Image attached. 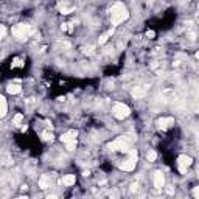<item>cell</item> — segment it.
<instances>
[{"instance_id": "cell-1", "label": "cell", "mask_w": 199, "mask_h": 199, "mask_svg": "<svg viewBox=\"0 0 199 199\" xmlns=\"http://www.w3.org/2000/svg\"><path fill=\"white\" fill-rule=\"evenodd\" d=\"M128 17H129V13H128V10H126V7L123 3H115L112 7V10H111V22H112L114 27L120 25Z\"/></svg>"}, {"instance_id": "cell-3", "label": "cell", "mask_w": 199, "mask_h": 199, "mask_svg": "<svg viewBox=\"0 0 199 199\" xmlns=\"http://www.w3.org/2000/svg\"><path fill=\"white\" fill-rule=\"evenodd\" d=\"M112 114H114L115 118L125 120V118L131 114V109H129V106H126L125 103H115V104H114V109H112Z\"/></svg>"}, {"instance_id": "cell-10", "label": "cell", "mask_w": 199, "mask_h": 199, "mask_svg": "<svg viewBox=\"0 0 199 199\" xmlns=\"http://www.w3.org/2000/svg\"><path fill=\"white\" fill-rule=\"evenodd\" d=\"M145 93H146V89L142 87V86H137V87L132 89V96L134 98H142V96H145Z\"/></svg>"}, {"instance_id": "cell-6", "label": "cell", "mask_w": 199, "mask_h": 199, "mask_svg": "<svg viewBox=\"0 0 199 199\" xmlns=\"http://www.w3.org/2000/svg\"><path fill=\"white\" fill-rule=\"evenodd\" d=\"M177 163H179V166H180V171L184 173L185 168L190 166V165L193 163V159L188 157V156H179V157H177Z\"/></svg>"}, {"instance_id": "cell-14", "label": "cell", "mask_w": 199, "mask_h": 199, "mask_svg": "<svg viewBox=\"0 0 199 199\" xmlns=\"http://www.w3.org/2000/svg\"><path fill=\"white\" fill-rule=\"evenodd\" d=\"M7 90H8L10 93H13V95H16V93H19V92L22 90V87H20L19 84H10V86L7 87Z\"/></svg>"}, {"instance_id": "cell-24", "label": "cell", "mask_w": 199, "mask_h": 199, "mask_svg": "<svg viewBox=\"0 0 199 199\" xmlns=\"http://www.w3.org/2000/svg\"><path fill=\"white\" fill-rule=\"evenodd\" d=\"M92 50H93V48H92V47H87V48H86V50H84V51H86V53H87V55H92Z\"/></svg>"}, {"instance_id": "cell-19", "label": "cell", "mask_w": 199, "mask_h": 199, "mask_svg": "<svg viewBox=\"0 0 199 199\" xmlns=\"http://www.w3.org/2000/svg\"><path fill=\"white\" fill-rule=\"evenodd\" d=\"M75 146H76V140H73V142H69V143H67V149H69V151H73V149H75Z\"/></svg>"}, {"instance_id": "cell-5", "label": "cell", "mask_w": 199, "mask_h": 199, "mask_svg": "<svg viewBox=\"0 0 199 199\" xmlns=\"http://www.w3.org/2000/svg\"><path fill=\"white\" fill-rule=\"evenodd\" d=\"M137 159H139L137 151H135V149H131V151H129V159H128L125 163H122L120 168H122L123 171H132V170L135 168V165H137Z\"/></svg>"}, {"instance_id": "cell-21", "label": "cell", "mask_w": 199, "mask_h": 199, "mask_svg": "<svg viewBox=\"0 0 199 199\" xmlns=\"http://www.w3.org/2000/svg\"><path fill=\"white\" fill-rule=\"evenodd\" d=\"M146 36H148V38H149V39H153V38H154V36H156V33H154V31H153V30H148V31H146Z\"/></svg>"}, {"instance_id": "cell-12", "label": "cell", "mask_w": 199, "mask_h": 199, "mask_svg": "<svg viewBox=\"0 0 199 199\" xmlns=\"http://www.w3.org/2000/svg\"><path fill=\"white\" fill-rule=\"evenodd\" d=\"M75 182H76L75 174H67V176L62 177V184H64V185H73Z\"/></svg>"}, {"instance_id": "cell-4", "label": "cell", "mask_w": 199, "mask_h": 199, "mask_svg": "<svg viewBox=\"0 0 199 199\" xmlns=\"http://www.w3.org/2000/svg\"><path fill=\"white\" fill-rule=\"evenodd\" d=\"M112 151H129V140L125 137V135H122V137H118L117 140H114L112 143H111V146H109Z\"/></svg>"}, {"instance_id": "cell-16", "label": "cell", "mask_w": 199, "mask_h": 199, "mask_svg": "<svg viewBox=\"0 0 199 199\" xmlns=\"http://www.w3.org/2000/svg\"><path fill=\"white\" fill-rule=\"evenodd\" d=\"M112 33H114V30H111V31H108L106 34H103L101 38H100V44H104V42H106V41L109 39V36H111Z\"/></svg>"}, {"instance_id": "cell-8", "label": "cell", "mask_w": 199, "mask_h": 199, "mask_svg": "<svg viewBox=\"0 0 199 199\" xmlns=\"http://www.w3.org/2000/svg\"><path fill=\"white\" fill-rule=\"evenodd\" d=\"M76 135H78L76 131H69V132H65V134L61 135V142H64V143L73 142V140H76Z\"/></svg>"}, {"instance_id": "cell-11", "label": "cell", "mask_w": 199, "mask_h": 199, "mask_svg": "<svg viewBox=\"0 0 199 199\" xmlns=\"http://www.w3.org/2000/svg\"><path fill=\"white\" fill-rule=\"evenodd\" d=\"M39 187H41L42 190L48 188V187H50V176H47V174H42V176L39 177Z\"/></svg>"}, {"instance_id": "cell-9", "label": "cell", "mask_w": 199, "mask_h": 199, "mask_svg": "<svg viewBox=\"0 0 199 199\" xmlns=\"http://www.w3.org/2000/svg\"><path fill=\"white\" fill-rule=\"evenodd\" d=\"M171 125H174V120H173L171 117H168V118H160V120H157V126H159L160 129H166V128H170Z\"/></svg>"}, {"instance_id": "cell-18", "label": "cell", "mask_w": 199, "mask_h": 199, "mask_svg": "<svg viewBox=\"0 0 199 199\" xmlns=\"http://www.w3.org/2000/svg\"><path fill=\"white\" fill-rule=\"evenodd\" d=\"M51 139H53L51 132H42V140H44V142H48V140H51Z\"/></svg>"}, {"instance_id": "cell-2", "label": "cell", "mask_w": 199, "mask_h": 199, "mask_svg": "<svg viewBox=\"0 0 199 199\" xmlns=\"http://www.w3.org/2000/svg\"><path fill=\"white\" fill-rule=\"evenodd\" d=\"M11 33H13L19 41H22V39H27V38L30 36V33H31V27H30V25H27V24H19V25H16V27L11 30Z\"/></svg>"}, {"instance_id": "cell-13", "label": "cell", "mask_w": 199, "mask_h": 199, "mask_svg": "<svg viewBox=\"0 0 199 199\" xmlns=\"http://www.w3.org/2000/svg\"><path fill=\"white\" fill-rule=\"evenodd\" d=\"M0 104H2V112H0V115L5 117L7 112H8V104H7V98H5V96L0 98Z\"/></svg>"}, {"instance_id": "cell-7", "label": "cell", "mask_w": 199, "mask_h": 199, "mask_svg": "<svg viewBox=\"0 0 199 199\" xmlns=\"http://www.w3.org/2000/svg\"><path fill=\"white\" fill-rule=\"evenodd\" d=\"M165 185V176L162 171H156L154 173V187L156 188H162Z\"/></svg>"}, {"instance_id": "cell-15", "label": "cell", "mask_w": 199, "mask_h": 199, "mask_svg": "<svg viewBox=\"0 0 199 199\" xmlns=\"http://www.w3.org/2000/svg\"><path fill=\"white\" fill-rule=\"evenodd\" d=\"M156 157H157L156 151H149V153L146 154V160H148V162H154V160H156Z\"/></svg>"}, {"instance_id": "cell-17", "label": "cell", "mask_w": 199, "mask_h": 199, "mask_svg": "<svg viewBox=\"0 0 199 199\" xmlns=\"http://www.w3.org/2000/svg\"><path fill=\"white\" fill-rule=\"evenodd\" d=\"M22 118H24V115H22V114H17V115L14 117V120H13V123H14L16 126H19V125L22 123Z\"/></svg>"}, {"instance_id": "cell-20", "label": "cell", "mask_w": 199, "mask_h": 199, "mask_svg": "<svg viewBox=\"0 0 199 199\" xmlns=\"http://www.w3.org/2000/svg\"><path fill=\"white\" fill-rule=\"evenodd\" d=\"M193 196L199 199V187H194V188H193Z\"/></svg>"}, {"instance_id": "cell-25", "label": "cell", "mask_w": 199, "mask_h": 199, "mask_svg": "<svg viewBox=\"0 0 199 199\" xmlns=\"http://www.w3.org/2000/svg\"><path fill=\"white\" fill-rule=\"evenodd\" d=\"M196 58H197V59H199V51H197V53H196Z\"/></svg>"}, {"instance_id": "cell-22", "label": "cell", "mask_w": 199, "mask_h": 199, "mask_svg": "<svg viewBox=\"0 0 199 199\" xmlns=\"http://www.w3.org/2000/svg\"><path fill=\"white\" fill-rule=\"evenodd\" d=\"M137 190H139V184H132V185H131V191L134 193V191H137Z\"/></svg>"}, {"instance_id": "cell-23", "label": "cell", "mask_w": 199, "mask_h": 199, "mask_svg": "<svg viewBox=\"0 0 199 199\" xmlns=\"http://www.w3.org/2000/svg\"><path fill=\"white\" fill-rule=\"evenodd\" d=\"M0 31H2V38H5V34H7V28H5V25L0 27Z\"/></svg>"}]
</instances>
